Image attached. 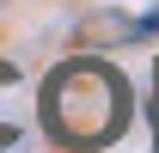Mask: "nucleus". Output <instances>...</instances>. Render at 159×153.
<instances>
[{
  "instance_id": "obj_1",
  "label": "nucleus",
  "mask_w": 159,
  "mask_h": 153,
  "mask_svg": "<svg viewBox=\"0 0 159 153\" xmlns=\"http://www.w3.org/2000/svg\"><path fill=\"white\" fill-rule=\"evenodd\" d=\"M135 116V92L129 80L98 55H74L61 61L55 74L43 80L37 92V123L55 147H74V153H98L110 141H122Z\"/></svg>"
},
{
  "instance_id": "obj_2",
  "label": "nucleus",
  "mask_w": 159,
  "mask_h": 153,
  "mask_svg": "<svg viewBox=\"0 0 159 153\" xmlns=\"http://www.w3.org/2000/svg\"><path fill=\"white\" fill-rule=\"evenodd\" d=\"M19 135H25V80L19 67L0 61V147H12Z\"/></svg>"
},
{
  "instance_id": "obj_3",
  "label": "nucleus",
  "mask_w": 159,
  "mask_h": 153,
  "mask_svg": "<svg viewBox=\"0 0 159 153\" xmlns=\"http://www.w3.org/2000/svg\"><path fill=\"white\" fill-rule=\"evenodd\" d=\"M153 147H159V67H153Z\"/></svg>"
}]
</instances>
